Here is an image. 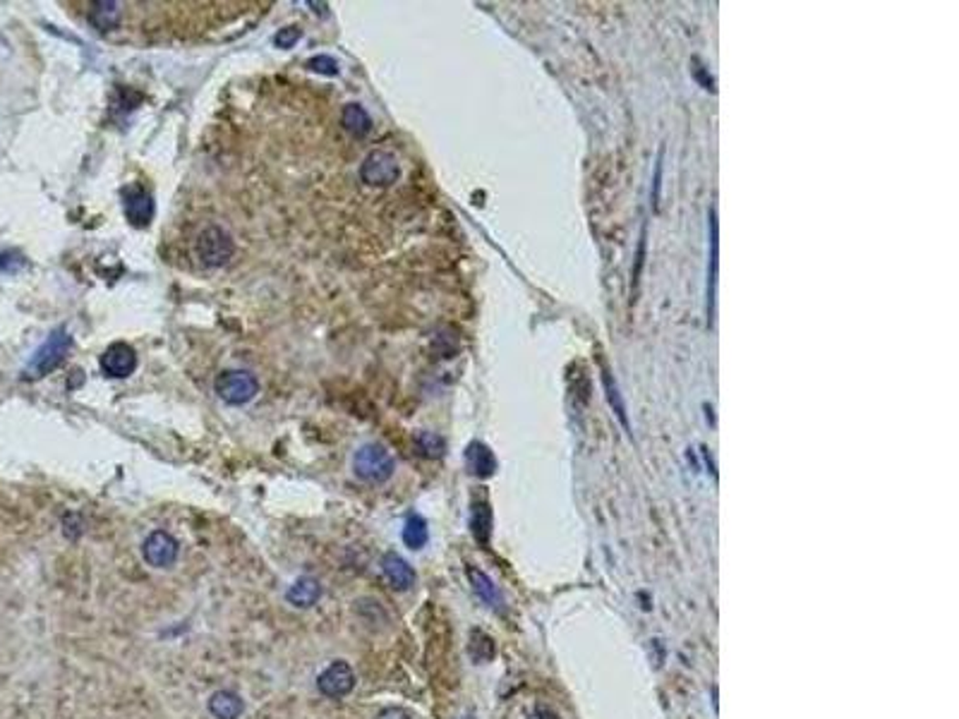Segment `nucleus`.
I'll list each match as a JSON object with an SVG mask.
<instances>
[{
	"label": "nucleus",
	"mask_w": 959,
	"mask_h": 719,
	"mask_svg": "<svg viewBox=\"0 0 959 719\" xmlns=\"http://www.w3.org/2000/svg\"><path fill=\"white\" fill-rule=\"evenodd\" d=\"M319 598H322V585H319V580L317 578H312V576L297 578L296 583L290 585L288 592H286V599H288V604H293V607H297V610H309V607H315V604L319 602Z\"/></svg>",
	"instance_id": "nucleus-11"
},
{
	"label": "nucleus",
	"mask_w": 959,
	"mask_h": 719,
	"mask_svg": "<svg viewBox=\"0 0 959 719\" xmlns=\"http://www.w3.org/2000/svg\"><path fill=\"white\" fill-rule=\"evenodd\" d=\"M214 389L219 393V399L228 405H245L257 396L259 381L255 374L245 372V370H228V372L219 374Z\"/></svg>",
	"instance_id": "nucleus-3"
},
{
	"label": "nucleus",
	"mask_w": 959,
	"mask_h": 719,
	"mask_svg": "<svg viewBox=\"0 0 959 719\" xmlns=\"http://www.w3.org/2000/svg\"><path fill=\"white\" fill-rule=\"evenodd\" d=\"M401 175L399 161L391 151H384V149H374L365 156L360 166V178L365 185L370 187H389L393 185Z\"/></svg>",
	"instance_id": "nucleus-5"
},
{
	"label": "nucleus",
	"mask_w": 959,
	"mask_h": 719,
	"mask_svg": "<svg viewBox=\"0 0 959 719\" xmlns=\"http://www.w3.org/2000/svg\"><path fill=\"white\" fill-rule=\"evenodd\" d=\"M123 20V10H120V3H113V0H99V3H91L89 5V25L97 29V32L106 34L110 29H116Z\"/></svg>",
	"instance_id": "nucleus-12"
},
{
	"label": "nucleus",
	"mask_w": 959,
	"mask_h": 719,
	"mask_svg": "<svg viewBox=\"0 0 959 719\" xmlns=\"http://www.w3.org/2000/svg\"><path fill=\"white\" fill-rule=\"evenodd\" d=\"M101 370L113 380H125L137 370V353L128 343H113L103 350Z\"/></svg>",
	"instance_id": "nucleus-8"
},
{
	"label": "nucleus",
	"mask_w": 959,
	"mask_h": 719,
	"mask_svg": "<svg viewBox=\"0 0 959 719\" xmlns=\"http://www.w3.org/2000/svg\"><path fill=\"white\" fill-rule=\"evenodd\" d=\"M308 68L312 72L327 75V78H334V75H339V63H336L331 56H315V58L308 60Z\"/></svg>",
	"instance_id": "nucleus-22"
},
{
	"label": "nucleus",
	"mask_w": 959,
	"mask_h": 719,
	"mask_svg": "<svg viewBox=\"0 0 959 719\" xmlns=\"http://www.w3.org/2000/svg\"><path fill=\"white\" fill-rule=\"evenodd\" d=\"M427 539H430V533H427L425 518L418 514L408 516L406 526H403V542H406V547H411V549H422V547L427 545Z\"/></svg>",
	"instance_id": "nucleus-19"
},
{
	"label": "nucleus",
	"mask_w": 959,
	"mask_h": 719,
	"mask_svg": "<svg viewBox=\"0 0 959 719\" xmlns=\"http://www.w3.org/2000/svg\"><path fill=\"white\" fill-rule=\"evenodd\" d=\"M194 250H197V257H200V262L204 264V266L216 269V266H224V264L233 257L235 243H233V238L224 228L209 225V228H204V231L200 233Z\"/></svg>",
	"instance_id": "nucleus-2"
},
{
	"label": "nucleus",
	"mask_w": 959,
	"mask_h": 719,
	"mask_svg": "<svg viewBox=\"0 0 959 719\" xmlns=\"http://www.w3.org/2000/svg\"><path fill=\"white\" fill-rule=\"evenodd\" d=\"M374 719H415L406 707H384Z\"/></svg>",
	"instance_id": "nucleus-24"
},
{
	"label": "nucleus",
	"mask_w": 959,
	"mask_h": 719,
	"mask_svg": "<svg viewBox=\"0 0 959 719\" xmlns=\"http://www.w3.org/2000/svg\"><path fill=\"white\" fill-rule=\"evenodd\" d=\"M70 346H72L70 334H68L65 328H56V331L46 339L44 346L36 350L32 362H29V374H32V377H46L48 372H53V370H56V367H58L65 360V355H68Z\"/></svg>",
	"instance_id": "nucleus-4"
},
{
	"label": "nucleus",
	"mask_w": 959,
	"mask_h": 719,
	"mask_svg": "<svg viewBox=\"0 0 959 719\" xmlns=\"http://www.w3.org/2000/svg\"><path fill=\"white\" fill-rule=\"evenodd\" d=\"M178 554H181V545L178 539L173 537L166 530H154L144 539L142 545V557L149 566L154 568H171V566L178 561Z\"/></svg>",
	"instance_id": "nucleus-7"
},
{
	"label": "nucleus",
	"mask_w": 959,
	"mask_h": 719,
	"mask_svg": "<svg viewBox=\"0 0 959 719\" xmlns=\"http://www.w3.org/2000/svg\"><path fill=\"white\" fill-rule=\"evenodd\" d=\"M381 571H384L393 590H411L415 585V578H418L415 571H412V566L396 552H387L381 557Z\"/></svg>",
	"instance_id": "nucleus-10"
},
{
	"label": "nucleus",
	"mask_w": 959,
	"mask_h": 719,
	"mask_svg": "<svg viewBox=\"0 0 959 719\" xmlns=\"http://www.w3.org/2000/svg\"><path fill=\"white\" fill-rule=\"evenodd\" d=\"M602 381H605L607 399H610V405H612V408H614V412H617V418L621 420V424H624L626 430H629V418H626V405H624V401H621V393H619L617 381L612 380V374H610V370H607L605 365H602Z\"/></svg>",
	"instance_id": "nucleus-20"
},
{
	"label": "nucleus",
	"mask_w": 959,
	"mask_h": 719,
	"mask_svg": "<svg viewBox=\"0 0 959 719\" xmlns=\"http://www.w3.org/2000/svg\"><path fill=\"white\" fill-rule=\"evenodd\" d=\"M206 707L216 719H240V714L245 713V703L235 691H216V693H212Z\"/></svg>",
	"instance_id": "nucleus-13"
},
{
	"label": "nucleus",
	"mask_w": 959,
	"mask_h": 719,
	"mask_svg": "<svg viewBox=\"0 0 959 719\" xmlns=\"http://www.w3.org/2000/svg\"><path fill=\"white\" fill-rule=\"evenodd\" d=\"M355 688V672L348 662L339 660L331 662L322 674L317 676V691L324 695V698L331 700H341L348 693H353Z\"/></svg>",
	"instance_id": "nucleus-6"
},
{
	"label": "nucleus",
	"mask_w": 959,
	"mask_h": 719,
	"mask_svg": "<svg viewBox=\"0 0 959 719\" xmlns=\"http://www.w3.org/2000/svg\"><path fill=\"white\" fill-rule=\"evenodd\" d=\"M415 443H418V449L422 456H427V458L444 456V449H446L444 439L437 437V434H432V432H420L418 437H415Z\"/></svg>",
	"instance_id": "nucleus-21"
},
{
	"label": "nucleus",
	"mask_w": 959,
	"mask_h": 719,
	"mask_svg": "<svg viewBox=\"0 0 959 719\" xmlns=\"http://www.w3.org/2000/svg\"><path fill=\"white\" fill-rule=\"evenodd\" d=\"M714 296H717V216L710 209V264H708V324L714 317Z\"/></svg>",
	"instance_id": "nucleus-15"
},
{
	"label": "nucleus",
	"mask_w": 959,
	"mask_h": 719,
	"mask_svg": "<svg viewBox=\"0 0 959 719\" xmlns=\"http://www.w3.org/2000/svg\"><path fill=\"white\" fill-rule=\"evenodd\" d=\"M353 470L355 475L360 477L362 482H370V485H381L393 475L396 470V463H393L391 453H389L384 446H377V443H365L362 449H358L353 458Z\"/></svg>",
	"instance_id": "nucleus-1"
},
{
	"label": "nucleus",
	"mask_w": 959,
	"mask_h": 719,
	"mask_svg": "<svg viewBox=\"0 0 959 719\" xmlns=\"http://www.w3.org/2000/svg\"><path fill=\"white\" fill-rule=\"evenodd\" d=\"M470 526H473V535L480 545H487L492 535V511L487 506V501H475L473 504V516H470Z\"/></svg>",
	"instance_id": "nucleus-17"
},
{
	"label": "nucleus",
	"mask_w": 959,
	"mask_h": 719,
	"mask_svg": "<svg viewBox=\"0 0 959 719\" xmlns=\"http://www.w3.org/2000/svg\"><path fill=\"white\" fill-rule=\"evenodd\" d=\"M125 216L137 228H144L154 219V200L142 185H132L125 190Z\"/></svg>",
	"instance_id": "nucleus-9"
},
{
	"label": "nucleus",
	"mask_w": 959,
	"mask_h": 719,
	"mask_svg": "<svg viewBox=\"0 0 959 719\" xmlns=\"http://www.w3.org/2000/svg\"><path fill=\"white\" fill-rule=\"evenodd\" d=\"M468 578H470V583H473V590L480 595V599H485V602L490 604V607H495V610L502 607V595H499L496 585L492 583V580L487 578L483 571H477V568H468Z\"/></svg>",
	"instance_id": "nucleus-18"
},
{
	"label": "nucleus",
	"mask_w": 959,
	"mask_h": 719,
	"mask_svg": "<svg viewBox=\"0 0 959 719\" xmlns=\"http://www.w3.org/2000/svg\"><path fill=\"white\" fill-rule=\"evenodd\" d=\"M341 122L343 128L355 137H365L372 130V118H370V113L362 109L360 103H348L341 113Z\"/></svg>",
	"instance_id": "nucleus-16"
},
{
	"label": "nucleus",
	"mask_w": 959,
	"mask_h": 719,
	"mask_svg": "<svg viewBox=\"0 0 959 719\" xmlns=\"http://www.w3.org/2000/svg\"><path fill=\"white\" fill-rule=\"evenodd\" d=\"M297 39H300V29L297 26H286V29H281V32L276 34V46H281V48H293V46L297 44Z\"/></svg>",
	"instance_id": "nucleus-23"
},
{
	"label": "nucleus",
	"mask_w": 959,
	"mask_h": 719,
	"mask_svg": "<svg viewBox=\"0 0 959 719\" xmlns=\"http://www.w3.org/2000/svg\"><path fill=\"white\" fill-rule=\"evenodd\" d=\"M465 461H468L470 473L475 477H492L496 470V458L490 451V446H485L480 442H473L465 451Z\"/></svg>",
	"instance_id": "nucleus-14"
}]
</instances>
